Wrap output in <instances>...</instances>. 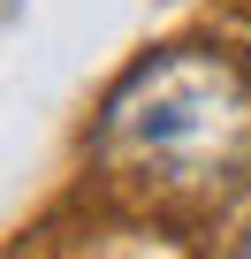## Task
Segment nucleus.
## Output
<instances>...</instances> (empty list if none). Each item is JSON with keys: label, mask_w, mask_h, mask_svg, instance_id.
<instances>
[{"label": "nucleus", "mask_w": 251, "mask_h": 259, "mask_svg": "<svg viewBox=\"0 0 251 259\" xmlns=\"http://www.w3.org/2000/svg\"><path fill=\"white\" fill-rule=\"evenodd\" d=\"M228 259H251V221H243V236H236V251H228Z\"/></svg>", "instance_id": "f03ea898"}, {"label": "nucleus", "mask_w": 251, "mask_h": 259, "mask_svg": "<svg viewBox=\"0 0 251 259\" xmlns=\"http://www.w3.org/2000/svg\"><path fill=\"white\" fill-rule=\"evenodd\" d=\"M107 145L183 176L228 168L251 145V84L213 54H160L107 99Z\"/></svg>", "instance_id": "f257e3e1"}]
</instances>
